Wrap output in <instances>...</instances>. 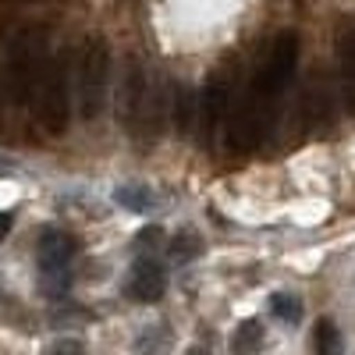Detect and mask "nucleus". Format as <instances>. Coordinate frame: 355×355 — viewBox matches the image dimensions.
I'll return each mask as SVG.
<instances>
[{
  "mask_svg": "<svg viewBox=\"0 0 355 355\" xmlns=\"http://www.w3.org/2000/svg\"><path fill=\"white\" fill-rule=\"evenodd\" d=\"M299 50H302L299 36L281 33L270 43V50H266L263 68L252 75V85L245 89V96L234 107H227L220 132H224V142L234 157L252 153L256 146L270 135V128L277 121V100L284 96L295 68H299Z\"/></svg>",
  "mask_w": 355,
  "mask_h": 355,
  "instance_id": "1",
  "label": "nucleus"
},
{
  "mask_svg": "<svg viewBox=\"0 0 355 355\" xmlns=\"http://www.w3.org/2000/svg\"><path fill=\"white\" fill-rule=\"evenodd\" d=\"M75 85H78V114L85 121H96L110 93V46L103 36H89L78 46Z\"/></svg>",
  "mask_w": 355,
  "mask_h": 355,
  "instance_id": "2",
  "label": "nucleus"
},
{
  "mask_svg": "<svg viewBox=\"0 0 355 355\" xmlns=\"http://www.w3.org/2000/svg\"><path fill=\"white\" fill-rule=\"evenodd\" d=\"M71 117V68L61 53L46 61L43 82L36 89V125L46 135H61Z\"/></svg>",
  "mask_w": 355,
  "mask_h": 355,
  "instance_id": "3",
  "label": "nucleus"
},
{
  "mask_svg": "<svg viewBox=\"0 0 355 355\" xmlns=\"http://www.w3.org/2000/svg\"><path fill=\"white\" fill-rule=\"evenodd\" d=\"M46 36L43 33H21L15 43H11V57H8V85H11V96L18 103H28L36 100V89L43 82V71H46Z\"/></svg>",
  "mask_w": 355,
  "mask_h": 355,
  "instance_id": "4",
  "label": "nucleus"
},
{
  "mask_svg": "<svg viewBox=\"0 0 355 355\" xmlns=\"http://www.w3.org/2000/svg\"><path fill=\"white\" fill-rule=\"evenodd\" d=\"M78 245L68 231L46 227L36 242V263H40V284L43 295L57 299V295L68 291V274H71V259H75Z\"/></svg>",
  "mask_w": 355,
  "mask_h": 355,
  "instance_id": "5",
  "label": "nucleus"
},
{
  "mask_svg": "<svg viewBox=\"0 0 355 355\" xmlns=\"http://www.w3.org/2000/svg\"><path fill=\"white\" fill-rule=\"evenodd\" d=\"M125 114H128V128L135 135L150 132L153 121L160 117V107L153 100V89H150V75H146V64L135 61L128 64V100H125Z\"/></svg>",
  "mask_w": 355,
  "mask_h": 355,
  "instance_id": "6",
  "label": "nucleus"
},
{
  "mask_svg": "<svg viewBox=\"0 0 355 355\" xmlns=\"http://www.w3.org/2000/svg\"><path fill=\"white\" fill-rule=\"evenodd\" d=\"M164 288H167V277H164V266L157 256H139L132 274H128V299L135 302H160L164 299Z\"/></svg>",
  "mask_w": 355,
  "mask_h": 355,
  "instance_id": "7",
  "label": "nucleus"
},
{
  "mask_svg": "<svg viewBox=\"0 0 355 355\" xmlns=\"http://www.w3.org/2000/svg\"><path fill=\"white\" fill-rule=\"evenodd\" d=\"M334 61H338V82H341L345 107L355 114V25L352 21H341L334 33Z\"/></svg>",
  "mask_w": 355,
  "mask_h": 355,
  "instance_id": "8",
  "label": "nucleus"
},
{
  "mask_svg": "<svg viewBox=\"0 0 355 355\" xmlns=\"http://www.w3.org/2000/svg\"><path fill=\"white\" fill-rule=\"evenodd\" d=\"M259 348H263V323L259 320H242L234 338H231V352L234 355H256Z\"/></svg>",
  "mask_w": 355,
  "mask_h": 355,
  "instance_id": "9",
  "label": "nucleus"
},
{
  "mask_svg": "<svg viewBox=\"0 0 355 355\" xmlns=\"http://www.w3.org/2000/svg\"><path fill=\"white\" fill-rule=\"evenodd\" d=\"M164 249H167L171 263H189V259L202 256V239H199L196 231H178V234H174V239H171Z\"/></svg>",
  "mask_w": 355,
  "mask_h": 355,
  "instance_id": "10",
  "label": "nucleus"
},
{
  "mask_svg": "<svg viewBox=\"0 0 355 355\" xmlns=\"http://www.w3.org/2000/svg\"><path fill=\"white\" fill-rule=\"evenodd\" d=\"M341 331L334 327V320H320L316 323V355H341Z\"/></svg>",
  "mask_w": 355,
  "mask_h": 355,
  "instance_id": "11",
  "label": "nucleus"
},
{
  "mask_svg": "<svg viewBox=\"0 0 355 355\" xmlns=\"http://www.w3.org/2000/svg\"><path fill=\"white\" fill-rule=\"evenodd\" d=\"M270 313L277 320H284V323H299L302 320V302L295 299V295H288V291H277L270 299Z\"/></svg>",
  "mask_w": 355,
  "mask_h": 355,
  "instance_id": "12",
  "label": "nucleus"
},
{
  "mask_svg": "<svg viewBox=\"0 0 355 355\" xmlns=\"http://www.w3.org/2000/svg\"><path fill=\"white\" fill-rule=\"evenodd\" d=\"M164 245H167V239H164V231H160L157 224H150L146 231L135 234V249H139V256H153V252L164 249Z\"/></svg>",
  "mask_w": 355,
  "mask_h": 355,
  "instance_id": "13",
  "label": "nucleus"
},
{
  "mask_svg": "<svg viewBox=\"0 0 355 355\" xmlns=\"http://www.w3.org/2000/svg\"><path fill=\"white\" fill-rule=\"evenodd\" d=\"M117 202L128 206V210H135V214L153 210V199L146 196V189H121V192H117Z\"/></svg>",
  "mask_w": 355,
  "mask_h": 355,
  "instance_id": "14",
  "label": "nucleus"
},
{
  "mask_svg": "<svg viewBox=\"0 0 355 355\" xmlns=\"http://www.w3.org/2000/svg\"><path fill=\"white\" fill-rule=\"evenodd\" d=\"M46 355H82V345L75 338H61V341H53L46 348Z\"/></svg>",
  "mask_w": 355,
  "mask_h": 355,
  "instance_id": "15",
  "label": "nucleus"
},
{
  "mask_svg": "<svg viewBox=\"0 0 355 355\" xmlns=\"http://www.w3.org/2000/svg\"><path fill=\"white\" fill-rule=\"evenodd\" d=\"M11 227H15V214L11 210H0V242L11 234Z\"/></svg>",
  "mask_w": 355,
  "mask_h": 355,
  "instance_id": "16",
  "label": "nucleus"
},
{
  "mask_svg": "<svg viewBox=\"0 0 355 355\" xmlns=\"http://www.w3.org/2000/svg\"><path fill=\"white\" fill-rule=\"evenodd\" d=\"M189 355H210V352H206V348H192Z\"/></svg>",
  "mask_w": 355,
  "mask_h": 355,
  "instance_id": "17",
  "label": "nucleus"
}]
</instances>
